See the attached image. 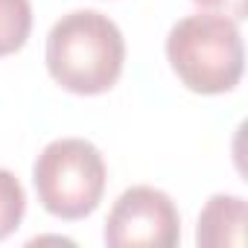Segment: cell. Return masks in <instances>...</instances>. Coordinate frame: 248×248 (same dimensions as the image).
<instances>
[{"mask_svg": "<svg viewBox=\"0 0 248 248\" xmlns=\"http://www.w3.org/2000/svg\"><path fill=\"white\" fill-rule=\"evenodd\" d=\"M126 64L120 27L96 12L76 9L53 24L47 35V70L70 93L99 96L111 91Z\"/></svg>", "mask_w": 248, "mask_h": 248, "instance_id": "cell-1", "label": "cell"}, {"mask_svg": "<svg viewBox=\"0 0 248 248\" xmlns=\"http://www.w3.org/2000/svg\"><path fill=\"white\" fill-rule=\"evenodd\" d=\"M167 62L193 93L216 96L233 91L245 67L239 24L219 12L181 18L167 35Z\"/></svg>", "mask_w": 248, "mask_h": 248, "instance_id": "cell-2", "label": "cell"}, {"mask_svg": "<svg viewBox=\"0 0 248 248\" xmlns=\"http://www.w3.org/2000/svg\"><path fill=\"white\" fill-rule=\"evenodd\" d=\"M105 178V158L85 138H59L47 143L32 167L41 207L64 222H79L99 207Z\"/></svg>", "mask_w": 248, "mask_h": 248, "instance_id": "cell-3", "label": "cell"}, {"mask_svg": "<svg viewBox=\"0 0 248 248\" xmlns=\"http://www.w3.org/2000/svg\"><path fill=\"white\" fill-rule=\"evenodd\" d=\"M102 236L111 248H175L181 239V216L164 190L138 184L114 202Z\"/></svg>", "mask_w": 248, "mask_h": 248, "instance_id": "cell-4", "label": "cell"}, {"mask_svg": "<svg viewBox=\"0 0 248 248\" xmlns=\"http://www.w3.org/2000/svg\"><path fill=\"white\" fill-rule=\"evenodd\" d=\"M245 219L248 207L242 196L231 193H216L207 199L199 228H196V242L202 248H242L245 245Z\"/></svg>", "mask_w": 248, "mask_h": 248, "instance_id": "cell-5", "label": "cell"}, {"mask_svg": "<svg viewBox=\"0 0 248 248\" xmlns=\"http://www.w3.org/2000/svg\"><path fill=\"white\" fill-rule=\"evenodd\" d=\"M32 32L30 0H0V59L18 53Z\"/></svg>", "mask_w": 248, "mask_h": 248, "instance_id": "cell-6", "label": "cell"}, {"mask_svg": "<svg viewBox=\"0 0 248 248\" xmlns=\"http://www.w3.org/2000/svg\"><path fill=\"white\" fill-rule=\"evenodd\" d=\"M27 213V193L21 187V181L15 178V172L0 170V239L12 236Z\"/></svg>", "mask_w": 248, "mask_h": 248, "instance_id": "cell-7", "label": "cell"}, {"mask_svg": "<svg viewBox=\"0 0 248 248\" xmlns=\"http://www.w3.org/2000/svg\"><path fill=\"white\" fill-rule=\"evenodd\" d=\"M196 6H202L204 12H219L231 21H245L248 18V6H245V0H193Z\"/></svg>", "mask_w": 248, "mask_h": 248, "instance_id": "cell-8", "label": "cell"}]
</instances>
